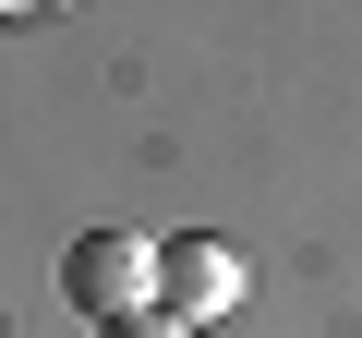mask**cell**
<instances>
[{
    "mask_svg": "<svg viewBox=\"0 0 362 338\" xmlns=\"http://www.w3.org/2000/svg\"><path fill=\"white\" fill-rule=\"evenodd\" d=\"M230 302H242V254H230L218 230L157 242V314H169V326H218Z\"/></svg>",
    "mask_w": 362,
    "mask_h": 338,
    "instance_id": "cell-2",
    "label": "cell"
},
{
    "mask_svg": "<svg viewBox=\"0 0 362 338\" xmlns=\"http://www.w3.org/2000/svg\"><path fill=\"white\" fill-rule=\"evenodd\" d=\"M25 13H73V0H25Z\"/></svg>",
    "mask_w": 362,
    "mask_h": 338,
    "instance_id": "cell-4",
    "label": "cell"
},
{
    "mask_svg": "<svg viewBox=\"0 0 362 338\" xmlns=\"http://www.w3.org/2000/svg\"><path fill=\"white\" fill-rule=\"evenodd\" d=\"M13 13H25V0H0V25H13Z\"/></svg>",
    "mask_w": 362,
    "mask_h": 338,
    "instance_id": "cell-5",
    "label": "cell"
},
{
    "mask_svg": "<svg viewBox=\"0 0 362 338\" xmlns=\"http://www.w3.org/2000/svg\"><path fill=\"white\" fill-rule=\"evenodd\" d=\"M61 302H73L85 326L157 314V242H133V230H73V242H61Z\"/></svg>",
    "mask_w": 362,
    "mask_h": 338,
    "instance_id": "cell-1",
    "label": "cell"
},
{
    "mask_svg": "<svg viewBox=\"0 0 362 338\" xmlns=\"http://www.w3.org/2000/svg\"><path fill=\"white\" fill-rule=\"evenodd\" d=\"M97 338H194V326H169V314H121V326H97Z\"/></svg>",
    "mask_w": 362,
    "mask_h": 338,
    "instance_id": "cell-3",
    "label": "cell"
}]
</instances>
